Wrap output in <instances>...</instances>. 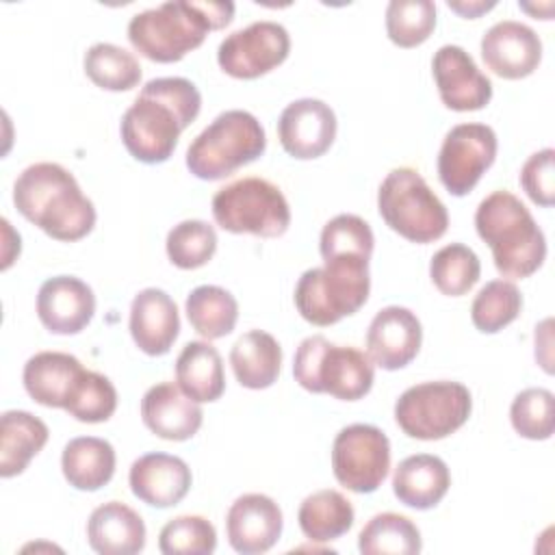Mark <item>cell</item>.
Returning a JSON list of instances; mask_svg holds the SVG:
<instances>
[{
	"mask_svg": "<svg viewBox=\"0 0 555 555\" xmlns=\"http://www.w3.org/2000/svg\"><path fill=\"white\" fill-rule=\"evenodd\" d=\"M87 371L80 360L63 351H39L24 364V388L33 401L46 408L67 410L76 399Z\"/></svg>",
	"mask_w": 555,
	"mask_h": 555,
	"instance_id": "cell-20",
	"label": "cell"
},
{
	"mask_svg": "<svg viewBox=\"0 0 555 555\" xmlns=\"http://www.w3.org/2000/svg\"><path fill=\"white\" fill-rule=\"evenodd\" d=\"M509 421L518 436L548 440L555 429V399L546 388H525L509 408Z\"/></svg>",
	"mask_w": 555,
	"mask_h": 555,
	"instance_id": "cell-39",
	"label": "cell"
},
{
	"mask_svg": "<svg viewBox=\"0 0 555 555\" xmlns=\"http://www.w3.org/2000/svg\"><path fill=\"white\" fill-rule=\"evenodd\" d=\"M115 449L108 440L95 436L72 438L61 455V468L69 486L85 492H95L115 475Z\"/></svg>",
	"mask_w": 555,
	"mask_h": 555,
	"instance_id": "cell-28",
	"label": "cell"
},
{
	"mask_svg": "<svg viewBox=\"0 0 555 555\" xmlns=\"http://www.w3.org/2000/svg\"><path fill=\"white\" fill-rule=\"evenodd\" d=\"M128 483L139 501L152 507H171L189 494L193 475L182 457L154 451L132 462Z\"/></svg>",
	"mask_w": 555,
	"mask_h": 555,
	"instance_id": "cell-21",
	"label": "cell"
},
{
	"mask_svg": "<svg viewBox=\"0 0 555 555\" xmlns=\"http://www.w3.org/2000/svg\"><path fill=\"white\" fill-rule=\"evenodd\" d=\"M496 134L486 124L453 126L438 152V178L442 186L462 197L470 193L496 158Z\"/></svg>",
	"mask_w": 555,
	"mask_h": 555,
	"instance_id": "cell-12",
	"label": "cell"
},
{
	"mask_svg": "<svg viewBox=\"0 0 555 555\" xmlns=\"http://www.w3.org/2000/svg\"><path fill=\"white\" fill-rule=\"evenodd\" d=\"M358 548L364 555H416L423 548V540L408 516L384 512L362 527Z\"/></svg>",
	"mask_w": 555,
	"mask_h": 555,
	"instance_id": "cell-32",
	"label": "cell"
},
{
	"mask_svg": "<svg viewBox=\"0 0 555 555\" xmlns=\"http://www.w3.org/2000/svg\"><path fill=\"white\" fill-rule=\"evenodd\" d=\"M522 308V295L509 280H492L479 288L470 306L473 325L483 334H496L507 327Z\"/></svg>",
	"mask_w": 555,
	"mask_h": 555,
	"instance_id": "cell-35",
	"label": "cell"
},
{
	"mask_svg": "<svg viewBox=\"0 0 555 555\" xmlns=\"http://www.w3.org/2000/svg\"><path fill=\"white\" fill-rule=\"evenodd\" d=\"M288 52V30L278 22L262 20L225 35L217 50V63L228 76L251 80L282 65Z\"/></svg>",
	"mask_w": 555,
	"mask_h": 555,
	"instance_id": "cell-13",
	"label": "cell"
},
{
	"mask_svg": "<svg viewBox=\"0 0 555 555\" xmlns=\"http://www.w3.org/2000/svg\"><path fill=\"white\" fill-rule=\"evenodd\" d=\"M353 505L338 490H317L308 494L297 512L299 529L310 542H332L353 525Z\"/></svg>",
	"mask_w": 555,
	"mask_h": 555,
	"instance_id": "cell-30",
	"label": "cell"
},
{
	"mask_svg": "<svg viewBox=\"0 0 555 555\" xmlns=\"http://www.w3.org/2000/svg\"><path fill=\"white\" fill-rule=\"evenodd\" d=\"M436 28V4L431 0H390L386 7V33L399 48H416Z\"/></svg>",
	"mask_w": 555,
	"mask_h": 555,
	"instance_id": "cell-36",
	"label": "cell"
},
{
	"mask_svg": "<svg viewBox=\"0 0 555 555\" xmlns=\"http://www.w3.org/2000/svg\"><path fill=\"white\" fill-rule=\"evenodd\" d=\"M191 327L206 340L228 336L238 319V304L234 295L215 284L193 288L184 304Z\"/></svg>",
	"mask_w": 555,
	"mask_h": 555,
	"instance_id": "cell-31",
	"label": "cell"
},
{
	"mask_svg": "<svg viewBox=\"0 0 555 555\" xmlns=\"http://www.w3.org/2000/svg\"><path fill=\"white\" fill-rule=\"evenodd\" d=\"M373 245H375V236L371 225L358 215L343 212L323 225L319 251L323 260H330L336 256H360L371 260Z\"/></svg>",
	"mask_w": 555,
	"mask_h": 555,
	"instance_id": "cell-38",
	"label": "cell"
},
{
	"mask_svg": "<svg viewBox=\"0 0 555 555\" xmlns=\"http://www.w3.org/2000/svg\"><path fill=\"white\" fill-rule=\"evenodd\" d=\"M165 247L178 269H199L217 251V232L202 219H186L169 230Z\"/></svg>",
	"mask_w": 555,
	"mask_h": 555,
	"instance_id": "cell-37",
	"label": "cell"
},
{
	"mask_svg": "<svg viewBox=\"0 0 555 555\" xmlns=\"http://www.w3.org/2000/svg\"><path fill=\"white\" fill-rule=\"evenodd\" d=\"M481 59L492 74L505 80L527 78L542 61V41L527 24L503 20L483 33Z\"/></svg>",
	"mask_w": 555,
	"mask_h": 555,
	"instance_id": "cell-16",
	"label": "cell"
},
{
	"mask_svg": "<svg viewBox=\"0 0 555 555\" xmlns=\"http://www.w3.org/2000/svg\"><path fill=\"white\" fill-rule=\"evenodd\" d=\"M262 124L247 111L219 113L189 145L186 167L199 180H221L264 154Z\"/></svg>",
	"mask_w": 555,
	"mask_h": 555,
	"instance_id": "cell-6",
	"label": "cell"
},
{
	"mask_svg": "<svg viewBox=\"0 0 555 555\" xmlns=\"http://www.w3.org/2000/svg\"><path fill=\"white\" fill-rule=\"evenodd\" d=\"M477 234L492 249L494 267L503 278L522 280L535 273L546 258V238L527 206L509 191H494L475 210Z\"/></svg>",
	"mask_w": 555,
	"mask_h": 555,
	"instance_id": "cell-4",
	"label": "cell"
},
{
	"mask_svg": "<svg viewBox=\"0 0 555 555\" xmlns=\"http://www.w3.org/2000/svg\"><path fill=\"white\" fill-rule=\"evenodd\" d=\"M230 364L241 386L262 390L269 388L280 375L282 347L269 332L249 330L232 345Z\"/></svg>",
	"mask_w": 555,
	"mask_h": 555,
	"instance_id": "cell-29",
	"label": "cell"
},
{
	"mask_svg": "<svg viewBox=\"0 0 555 555\" xmlns=\"http://www.w3.org/2000/svg\"><path fill=\"white\" fill-rule=\"evenodd\" d=\"M447 4H449L451 11L460 13L462 17H470V20H473V17H479L481 13L490 11L496 2H483V0H473V2H466V0H449Z\"/></svg>",
	"mask_w": 555,
	"mask_h": 555,
	"instance_id": "cell-43",
	"label": "cell"
},
{
	"mask_svg": "<svg viewBox=\"0 0 555 555\" xmlns=\"http://www.w3.org/2000/svg\"><path fill=\"white\" fill-rule=\"evenodd\" d=\"M234 2H163L145 9L128 22L132 48L150 61L176 63L186 52L199 48L206 33L232 22Z\"/></svg>",
	"mask_w": 555,
	"mask_h": 555,
	"instance_id": "cell-3",
	"label": "cell"
},
{
	"mask_svg": "<svg viewBox=\"0 0 555 555\" xmlns=\"http://www.w3.org/2000/svg\"><path fill=\"white\" fill-rule=\"evenodd\" d=\"M117 410V390L113 382L95 371H87V377L65 412L80 423H104Z\"/></svg>",
	"mask_w": 555,
	"mask_h": 555,
	"instance_id": "cell-41",
	"label": "cell"
},
{
	"mask_svg": "<svg viewBox=\"0 0 555 555\" xmlns=\"http://www.w3.org/2000/svg\"><path fill=\"white\" fill-rule=\"evenodd\" d=\"M470 390L451 379L423 382L401 392L395 403V421L405 436L440 440L457 431L470 416Z\"/></svg>",
	"mask_w": 555,
	"mask_h": 555,
	"instance_id": "cell-10",
	"label": "cell"
},
{
	"mask_svg": "<svg viewBox=\"0 0 555 555\" xmlns=\"http://www.w3.org/2000/svg\"><path fill=\"white\" fill-rule=\"evenodd\" d=\"M451 486V473L444 460L429 453L410 455L399 462L392 475L395 496L414 509L436 507Z\"/></svg>",
	"mask_w": 555,
	"mask_h": 555,
	"instance_id": "cell-25",
	"label": "cell"
},
{
	"mask_svg": "<svg viewBox=\"0 0 555 555\" xmlns=\"http://www.w3.org/2000/svg\"><path fill=\"white\" fill-rule=\"evenodd\" d=\"M293 375L308 392H327L340 401H358L371 390L375 369L360 349L332 345L325 336L314 334L299 343Z\"/></svg>",
	"mask_w": 555,
	"mask_h": 555,
	"instance_id": "cell-7",
	"label": "cell"
},
{
	"mask_svg": "<svg viewBox=\"0 0 555 555\" xmlns=\"http://www.w3.org/2000/svg\"><path fill=\"white\" fill-rule=\"evenodd\" d=\"M377 210L390 230L412 243L438 241L449 228L447 206L412 167H397L382 180Z\"/></svg>",
	"mask_w": 555,
	"mask_h": 555,
	"instance_id": "cell-8",
	"label": "cell"
},
{
	"mask_svg": "<svg viewBox=\"0 0 555 555\" xmlns=\"http://www.w3.org/2000/svg\"><path fill=\"white\" fill-rule=\"evenodd\" d=\"M481 275V262L477 254L464 243H451L440 247L429 262V278L434 286L449 297L466 295Z\"/></svg>",
	"mask_w": 555,
	"mask_h": 555,
	"instance_id": "cell-34",
	"label": "cell"
},
{
	"mask_svg": "<svg viewBox=\"0 0 555 555\" xmlns=\"http://www.w3.org/2000/svg\"><path fill=\"white\" fill-rule=\"evenodd\" d=\"M13 204L50 238L65 243L87 236L98 217L74 173L59 163L28 165L13 184Z\"/></svg>",
	"mask_w": 555,
	"mask_h": 555,
	"instance_id": "cell-2",
	"label": "cell"
},
{
	"mask_svg": "<svg viewBox=\"0 0 555 555\" xmlns=\"http://www.w3.org/2000/svg\"><path fill=\"white\" fill-rule=\"evenodd\" d=\"M212 217L232 234L262 238L282 236L291 225V208L273 182L264 178H241L212 195Z\"/></svg>",
	"mask_w": 555,
	"mask_h": 555,
	"instance_id": "cell-9",
	"label": "cell"
},
{
	"mask_svg": "<svg viewBox=\"0 0 555 555\" xmlns=\"http://www.w3.org/2000/svg\"><path fill=\"white\" fill-rule=\"evenodd\" d=\"M180 334L176 301L160 288H143L130 304V336L147 356H165Z\"/></svg>",
	"mask_w": 555,
	"mask_h": 555,
	"instance_id": "cell-23",
	"label": "cell"
},
{
	"mask_svg": "<svg viewBox=\"0 0 555 555\" xmlns=\"http://www.w3.org/2000/svg\"><path fill=\"white\" fill-rule=\"evenodd\" d=\"M282 527L284 516L280 505L260 492L238 496L225 514L228 542L243 555L269 551L280 540Z\"/></svg>",
	"mask_w": 555,
	"mask_h": 555,
	"instance_id": "cell-19",
	"label": "cell"
},
{
	"mask_svg": "<svg viewBox=\"0 0 555 555\" xmlns=\"http://www.w3.org/2000/svg\"><path fill=\"white\" fill-rule=\"evenodd\" d=\"M95 312V295L76 275H54L39 286L37 317L52 334L69 336L82 332Z\"/></svg>",
	"mask_w": 555,
	"mask_h": 555,
	"instance_id": "cell-18",
	"label": "cell"
},
{
	"mask_svg": "<svg viewBox=\"0 0 555 555\" xmlns=\"http://www.w3.org/2000/svg\"><path fill=\"white\" fill-rule=\"evenodd\" d=\"M553 147H544L531 154L520 169V186L529 199L538 206H553L555 199V173H553Z\"/></svg>",
	"mask_w": 555,
	"mask_h": 555,
	"instance_id": "cell-42",
	"label": "cell"
},
{
	"mask_svg": "<svg viewBox=\"0 0 555 555\" xmlns=\"http://www.w3.org/2000/svg\"><path fill=\"white\" fill-rule=\"evenodd\" d=\"M336 115L330 104L317 98L291 102L278 119V137L286 154L299 160L323 156L336 139Z\"/></svg>",
	"mask_w": 555,
	"mask_h": 555,
	"instance_id": "cell-15",
	"label": "cell"
},
{
	"mask_svg": "<svg viewBox=\"0 0 555 555\" xmlns=\"http://www.w3.org/2000/svg\"><path fill=\"white\" fill-rule=\"evenodd\" d=\"M48 438L50 431L41 418L26 410H7L0 418V477L24 473Z\"/></svg>",
	"mask_w": 555,
	"mask_h": 555,
	"instance_id": "cell-26",
	"label": "cell"
},
{
	"mask_svg": "<svg viewBox=\"0 0 555 555\" xmlns=\"http://www.w3.org/2000/svg\"><path fill=\"white\" fill-rule=\"evenodd\" d=\"M371 291L369 258L336 256L301 273L295 286L297 312L312 325L325 327L358 312Z\"/></svg>",
	"mask_w": 555,
	"mask_h": 555,
	"instance_id": "cell-5",
	"label": "cell"
},
{
	"mask_svg": "<svg viewBox=\"0 0 555 555\" xmlns=\"http://www.w3.org/2000/svg\"><path fill=\"white\" fill-rule=\"evenodd\" d=\"M87 540L100 555H134L145 546V522L126 503L108 501L91 512Z\"/></svg>",
	"mask_w": 555,
	"mask_h": 555,
	"instance_id": "cell-24",
	"label": "cell"
},
{
	"mask_svg": "<svg viewBox=\"0 0 555 555\" xmlns=\"http://www.w3.org/2000/svg\"><path fill=\"white\" fill-rule=\"evenodd\" d=\"M199 108L202 93L191 80L180 76L152 78L121 117V141L132 158L145 165L165 163Z\"/></svg>",
	"mask_w": 555,
	"mask_h": 555,
	"instance_id": "cell-1",
	"label": "cell"
},
{
	"mask_svg": "<svg viewBox=\"0 0 555 555\" xmlns=\"http://www.w3.org/2000/svg\"><path fill=\"white\" fill-rule=\"evenodd\" d=\"M332 470L340 486L351 492H375L390 470L388 436L366 423L343 427L332 444Z\"/></svg>",
	"mask_w": 555,
	"mask_h": 555,
	"instance_id": "cell-11",
	"label": "cell"
},
{
	"mask_svg": "<svg viewBox=\"0 0 555 555\" xmlns=\"http://www.w3.org/2000/svg\"><path fill=\"white\" fill-rule=\"evenodd\" d=\"M423 343L418 317L403 306L382 308L366 330V356L384 371L408 366Z\"/></svg>",
	"mask_w": 555,
	"mask_h": 555,
	"instance_id": "cell-17",
	"label": "cell"
},
{
	"mask_svg": "<svg viewBox=\"0 0 555 555\" xmlns=\"http://www.w3.org/2000/svg\"><path fill=\"white\" fill-rule=\"evenodd\" d=\"M431 72L438 95L451 111H479L492 100L490 78L460 46H440L431 59Z\"/></svg>",
	"mask_w": 555,
	"mask_h": 555,
	"instance_id": "cell-14",
	"label": "cell"
},
{
	"mask_svg": "<svg viewBox=\"0 0 555 555\" xmlns=\"http://www.w3.org/2000/svg\"><path fill=\"white\" fill-rule=\"evenodd\" d=\"M158 548L165 555H210L217 531L204 516H178L160 529Z\"/></svg>",
	"mask_w": 555,
	"mask_h": 555,
	"instance_id": "cell-40",
	"label": "cell"
},
{
	"mask_svg": "<svg viewBox=\"0 0 555 555\" xmlns=\"http://www.w3.org/2000/svg\"><path fill=\"white\" fill-rule=\"evenodd\" d=\"M141 418L154 436L182 442L197 434L204 414L199 403L184 395L178 384L163 382L145 390L141 399Z\"/></svg>",
	"mask_w": 555,
	"mask_h": 555,
	"instance_id": "cell-22",
	"label": "cell"
},
{
	"mask_svg": "<svg viewBox=\"0 0 555 555\" xmlns=\"http://www.w3.org/2000/svg\"><path fill=\"white\" fill-rule=\"evenodd\" d=\"M176 382L197 403L217 401L225 390L223 360L208 340H191L176 360Z\"/></svg>",
	"mask_w": 555,
	"mask_h": 555,
	"instance_id": "cell-27",
	"label": "cell"
},
{
	"mask_svg": "<svg viewBox=\"0 0 555 555\" xmlns=\"http://www.w3.org/2000/svg\"><path fill=\"white\" fill-rule=\"evenodd\" d=\"M87 78L106 91H130L141 82V65L132 52L115 43H93L82 59Z\"/></svg>",
	"mask_w": 555,
	"mask_h": 555,
	"instance_id": "cell-33",
	"label": "cell"
}]
</instances>
